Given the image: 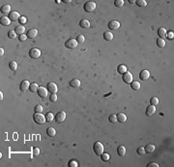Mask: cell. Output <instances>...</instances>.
I'll return each mask as SVG.
<instances>
[{
	"mask_svg": "<svg viewBox=\"0 0 174 167\" xmlns=\"http://www.w3.org/2000/svg\"><path fill=\"white\" fill-rule=\"evenodd\" d=\"M131 86H132L133 89L138 90V89L140 88V84L138 83V82H136V81H134V82H132V83H131Z\"/></svg>",
	"mask_w": 174,
	"mask_h": 167,
	"instance_id": "f546056e",
	"label": "cell"
},
{
	"mask_svg": "<svg viewBox=\"0 0 174 167\" xmlns=\"http://www.w3.org/2000/svg\"><path fill=\"white\" fill-rule=\"evenodd\" d=\"M40 155V150L38 148H34L33 149V156L34 157H38Z\"/></svg>",
	"mask_w": 174,
	"mask_h": 167,
	"instance_id": "f6af8a7d",
	"label": "cell"
},
{
	"mask_svg": "<svg viewBox=\"0 0 174 167\" xmlns=\"http://www.w3.org/2000/svg\"><path fill=\"white\" fill-rule=\"evenodd\" d=\"M117 153L120 157H124L126 155V148L124 146H119L117 149Z\"/></svg>",
	"mask_w": 174,
	"mask_h": 167,
	"instance_id": "603a6c76",
	"label": "cell"
},
{
	"mask_svg": "<svg viewBox=\"0 0 174 167\" xmlns=\"http://www.w3.org/2000/svg\"><path fill=\"white\" fill-rule=\"evenodd\" d=\"M29 86H30V83H29L28 81L24 80V81L21 82L20 85H19V88H20L21 91H26V90L29 88Z\"/></svg>",
	"mask_w": 174,
	"mask_h": 167,
	"instance_id": "9a60e30c",
	"label": "cell"
},
{
	"mask_svg": "<svg viewBox=\"0 0 174 167\" xmlns=\"http://www.w3.org/2000/svg\"><path fill=\"white\" fill-rule=\"evenodd\" d=\"M122 79H123V81L126 84H131L133 82V75H132V73H130L129 71H127L126 73L123 74Z\"/></svg>",
	"mask_w": 174,
	"mask_h": 167,
	"instance_id": "52a82bcc",
	"label": "cell"
},
{
	"mask_svg": "<svg viewBox=\"0 0 174 167\" xmlns=\"http://www.w3.org/2000/svg\"><path fill=\"white\" fill-rule=\"evenodd\" d=\"M101 158H102L103 161H108L109 158H110V157H109L108 154H103H103L101 155Z\"/></svg>",
	"mask_w": 174,
	"mask_h": 167,
	"instance_id": "e575fe53",
	"label": "cell"
},
{
	"mask_svg": "<svg viewBox=\"0 0 174 167\" xmlns=\"http://www.w3.org/2000/svg\"><path fill=\"white\" fill-rule=\"evenodd\" d=\"M149 77H150V72H149L148 70H142V71H140V73H139V78H140L142 81L148 80Z\"/></svg>",
	"mask_w": 174,
	"mask_h": 167,
	"instance_id": "8fae6325",
	"label": "cell"
},
{
	"mask_svg": "<svg viewBox=\"0 0 174 167\" xmlns=\"http://www.w3.org/2000/svg\"><path fill=\"white\" fill-rule=\"evenodd\" d=\"M21 16L17 13V12H11V14L9 15V19H11V21H16L17 19H19Z\"/></svg>",
	"mask_w": 174,
	"mask_h": 167,
	"instance_id": "5bb4252c",
	"label": "cell"
},
{
	"mask_svg": "<svg viewBox=\"0 0 174 167\" xmlns=\"http://www.w3.org/2000/svg\"><path fill=\"white\" fill-rule=\"evenodd\" d=\"M108 121H109L110 122H112V123L117 122V117H116V115H114V114L110 115V116H109V118H108Z\"/></svg>",
	"mask_w": 174,
	"mask_h": 167,
	"instance_id": "836d02e7",
	"label": "cell"
},
{
	"mask_svg": "<svg viewBox=\"0 0 174 167\" xmlns=\"http://www.w3.org/2000/svg\"><path fill=\"white\" fill-rule=\"evenodd\" d=\"M1 14L4 15V17H6L7 15L11 14V6L10 5H4L1 8Z\"/></svg>",
	"mask_w": 174,
	"mask_h": 167,
	"instance_id": "7c38bea8",
	"label": "cell"
},
{
	"mask_svg": "<svg viewBox=\"0 0 174 167\" xmlns=\"http://www.w3.org/2000/svg\"><path fill=\"white\" fill-rule=\"evenodd\" d=\"M45 116H46V121L47 122H51L54 120V115L52 113H47Z\"/></svg>",
	"mask_w": 174,
	"mask_h": 167,
	"instance_id": "83f0119b",
	"label": "cell"
},
{
	"mask_svg": "<svg viewBox=\"0 0 174 167\" xmlns=\"http://www.w3.org/2000/svg\"><path fill=\"white\" fill-rule=\"evenodd\" d=\"M157 45H158V47H160V48H164V47L166 46V41H165V39L159 38V39L157 40Z\"/></svg>",
	"mask_w": 174,
	"mask_h": 167,
	"instance_id": "4dcf8cb0",
	"label": "cell"
},
{
	"mask_svg": "<svg viewBox=\"0 0 174 167\" xmlns=\"http://www.w3.org/2000/svg\"><path fill=\"white\" fill-rule=\"evenodd\" d=\"M0 55H1V56H3V55H4V50H3L2 48L0 49Z\"/></svg>",
	"mask_w": 174,
	"mask_h": 167,
	"instance_id": "681fc988",
	"label": "cell"
},
{
	"mask_svg": "<svg viewBox=\"0 0 174 167\" xmlns=\"http://www.w3.org/2000/svg\"><path fill=\"white\" fill-rule=\"evenodd\" d=\"M29 56L31 58H34V59L39 58L41 56V51L39 49H37V48H33V49H31L29 51Z\"/></svg>",
	"mask_w": 174,
	"mask_h": 167,
	"instance_id": "5b68a950",
	"label": "cell"
},
{
	"mask_svg": "<svg viewBox=\"0 0 174 167\" xmlns=\"http://www.w3.org/2000/svg\"><path fill=\"white\" fill-rule=\"evenodd\" d=\"M77 41H78V43L82 44V43L85 41V38H84V36H83V35H79V36L77 37Z\"/></svg>",
	"mask_w": 174,
	"mask_h": 167,
	"instance_id": "ab89813d",
	"label": "cell"
},
{
	"mask_svg": "<svg viewBox=\"0 0 174 167\" xmlns=\"http://www.w3.org/2000/svg\"><path fill=\"white\" fill-rule=\"evenodd\" d=\"M15 31H16V33L17 35H22V34H24V32H25V27L22 26V25L16 26Z\"/></svg>",
	"mask_w": 174,
	"mask_h": 167,
	"instance_id": "d6986e66",
	"label": "cell"
},
{
	"mask_svg": "<svg viewBox=\"0 0 174 167\" xmlns=\"http://www.w3.org/2000/svg\"><path fill=\"white\" fill-rule=\"evenodd\" d=\"M18 39H19V41H25V40L27 39V36L24 35V34H22V35H19Z\"/></svg>",
	"mask_w": 174,
	"mask_h": 167,
	"instance_id": "7dc6e473",
	"label": "cell"
},
{
	"mask_svg": "<svg viewBox=\"0 0 174 167\" xmlns=\"http://www.w3.org/2000/svg\"><path fill=\"white\" fill-rule=\"evenodd\" d=\"M119 27H120V22L117 21V20H111L108 23V28L111 29V30H116Z\"/></svg>",
	"mask_w": 174,
	"mask_h": 167,
	"instance_id": "30bf717a",
	"label": "cell"
},
{
	"mask_svg": "<svg viewBox=\"0 0 174 167\" xmlns=\"http://www.w3.org/2000/svg\"><path fill=\"white\" fill-rule=\"evenodd\" d=\"M147 167H159V164L156 163V162H152V163H149Z\"/></svg>",
	"mask_w": 174,
	"mask_h": 167,
	"instance_id": "c3c4849f",
	"label": "cell"
},
{
	"mask_svg": "<svg viewBox=\"0 0 174 167\" xmlns=\"http://www.w3.org/2000/svg\"><path fill=\"white\" fill-rule=\"evenodd\" d=\"M49 100L51 102H56L57 101V95L56 93H51V95L49 96Z\"/></svg>",
	"mask_w": 174,
	"mask_h": 167,
	"instance_id": "60d3db41",
	"label": "cell"
},
{
	"mask_svg": "<svg viewBox=\"0 0 174 167\" xmlns=\"http://www.w3.org/2000/svg\"><path fill=\"white\" fill-rule=\"evenodd\" d=\"M33 119H34V121L38 124H43L45 123L47 121H46V116L43 115L42 113H35L34 116H33Z\"/></svg>",
	"mask_w": 174,
	"mask_h": 167,
	"instance_id": "6da1fadb",
	"label": "cell"
},
{
	"mask_svg": "<svg viewBox=\"0 0 174 167\" xmlns=\"http://www.w3.org/2000/svg\"><path fill=\"white\" fill-rule=\"evenodd\" d=\"M96 7H97V5H96V3H95L94 1H87L86 3L84 4V6H83L84 11L87 12V13H92V12H94L95 9H96Z\"/></svg>",
	"mask_w": 174,
	"mask_h": 167,
	"instance_id": "7a4b0ae2",
	"label": "cell"
},
{
	"mask_svg": "<svg viewBox=\"0 0 174 167\" xmlns=\"http://www.w3.org/2000/svg\"><path fill=\"white\" fill-rule=\"evenodd\" d=\"M116 117H117V121H119V122H126V121H127V116L125 115V114H118V115H116Z\"/></svg>",
	"mask_w": 174,
	"mask_h": 167,
	"instance_id": "ffe728a7",
	"label": "cell"
},
{
	"mask_svg": "<svg viewBox=\"0 0 174 167\" xmlns=\"http://www.w3.org/2000/svg\"><path fill=\"white\" fill-rule=\"evenodd\" d=\"M114 5H115L117 8H121V7L124 5V1H123V0H115V1H114Z\"/></svg>",
	"mask_w": 174,
	"mask_h": 167,
	"instance_id": "d590c367",
	"label": "cell"
},
{
	"mask_svg": "<svg viewBox=\"0 0 174 167\" xmlns=\"http://www.w3.org/2000/svg\"><path fill=\"white\" fill-rule=\"evenodd\" d=\"M47 134L48 136H50V137H53V136H55V134H56V130H55L53 127H48V128L47 129Z\"/></svg>",
	"mask_w": 174,
	"mask_h": 167,
	"instance_id": "484cf974",
	"label": "cell"
},
{
	"mask_svg": "<svg viewBox=\"0 0 174 167\" xmlns=\"http://www.w3.org/2000/svg\"><path fill=\"white\" fill-rule=\"evenodd\" d=\"M38 88H39V86H38V84H37L36 83L30 84V86H29V90H30L31 92H35V91H38Z\"/></svg>",
	"mask_w": 174,
	"mask_h": 167,
	"instance_id": "f1b7e54d",
	"label": "cell"
},
{
	"mask_svg": "<svg viewBox=\"0 0 174 167\" xmlns=\"http://www.w3.org/2000/svg\"><path fill=\"white\" fill-rule=\"evenodd\" d=\"M79 25H80L81 28H89V27H90V21L87 20V19H82V20L80 21Z\"/></svg>",
	"mask_w": 174,
	"mask_h": 167,
	"instance_id": "cb8c5ba5",
	"label": "cell"
},
{
	"mask_svg": "<svg viewBox=\"0 0 174 167\" xmlns=\"http://www.w3.org/2000/svg\"><path fill=\"white\" fill-rule=\"evenodd\" d=\"M70 85L72 87H79L80 86V81L79 79H74L70 82Z\"/></svg>",
	"mask_w": 174,
	"mask_h": 167,
	"instance_id": "7402d4cb",
	"label": "cell"
},
{
	"mask_svg": "<svg viewBox=\"0 0 174 167\" xmlns=\"http://www.w3.org/2000/svg\"><path fill=\"white\" fill-rule=\"evenodd\" d=\"M68 165H69V167H78V162L75 160H71V161H69Z\"/></svg>",
	"mask_w": 174,
	"mask_h": 167,
	"instance_id": "ee69618b",
	"label": "cell"
},
{
	"mask_svg": "<svg viewBox=\"0 0 174 167\" xmlns=\"http://www.w3.org/2000/svg\"><path fill=\"white\" fill-rule=\"evenodd\" d=\"M158 35H159V37H160L161 39L166 38V28H164V27L159 28V30H158Z\"/></svg>",
	"mask_w": 174,
	"mask_h": 167,
	"instance_id": "e0dca14e",
	"label": "cell"
},
{
	"mask_svg": "<svg viewBox=\"0 0 174 167\" xmlns=\"http://www.w3.org/2000/svg\"><path fill=\"white\" fill-rule=\"evenodd\" d=\"M37 35H38V30H37V29H34V28L28 30V32H27V34H26L27 38H30V39H34V38H36Z\"/></svg>",
	"mask_w": 174,
	"mask_h": 167,
	"instance_id": "4fadbf2b",
	"label": "cell"
},
{
	"mask_svg": "<svg viewBox=\"0 0 174 167\" xmlns=\"http://www.w3.org/2000/svg\"><path fill=\"white\" fill-rule=\"evenodd\" d=\"M135 3L139 7H145L147 5V2L145 0H137V1H135Z\"/></svg>",
	"mask_w": 174,
	"mask_h": 167,
	"instance_id": "d6a6232c",
	"label": "cell"
},
{
	"mask_svg": "<svg viewBox=\"0 0 174 167\" xmlns=\"http://www.w3.org/2000/svg\"><path fill=\"white\" fill-rule=\"evenodd\" d=\"M155 112H156V107L153 106V105H150V106L147 107L145 114H146V116H152V115L155 114Z\"/></svg>",
	"mask_w": 174,
	"mask_h": 167,
	"instance_id": "2e32d148",
	"label": "cell"
},
{
	"mask_svg": "<svg viewBox=\"0 0 174 167\" xmlns=\"http://www.w3.org/2000/svg\"><path fill=\"white\" fill-rule=\"evenodd\" d=\"M65 119H66V113L65 112H63V111H61V112H58L57 114H56V117H55V121H56V122H63L64 121H65Z\"/></svg>",
	"mask_w": 174,
	"mask_h": 167,
	"instance_id": "8992f818",
	"label": "cell"
},
{
	"mask_svg": "<svg viewBox=\"0 0 174 167\" xmlns=\"http://www.w3.org/2000/svg\"><path fill=\"white\" fill-rule=\"evenodd\" d=\"M166 37H167L169 40H172L174 38V33L172 31H169L168 33H166Z\"/></svg>",
	"mask_w": 174,
	"mask_h": 167,
	"instance_id": "bcb514c9",
	"label": "cell"
},
{
	"mask_svg": "<svg viewBox=\"0 0 174 167\" xmlns=\"http://www.w3.org/2000/svg\"><path fill=\"white\" fill-rule=\"evenodd\" d=\"M136 153H137V155H139V156H143V155L145 154V149H144L143 147H139V148L136 150Z\"/></svg>",
	"mask_w": 174,
	"mask_h": 167,
	"instance_id": "f35d334b",
	"label": "cell"
},
{
	"mask_svg": "<svg viewBox=\"0 0 174 167\" xmlns=\"http://www.w3.org/2000/svg\"><path fill=\"white\" fill-rule=\"evenodd\" d=\"M145 153H148V154H152L154 151H155V146L154 145H147L145 148Z\"/></svg>",
	"mask_w": 174,
	"mask_h": 167,
	"instance_id": "4316f807",
	"label": "cell"
},
{
	"mask_svg": "<svg viewBox=\"0 0 174 167\" xmlns=\"http://www.w3.org/2000/svg\"><path fill=\"white\" fill-rule=\"evenodd\" d=\"M8 36H9L11 39H15V38H16V33L15 30H10V31L8 32Z\"/></svg>",
	"mask_w": 174,
	"mask_h": 167,
	"instance_id": "8d00e7d4",
	"label": "cell"
},
{
	"mask_svg": "<svg viewBox=\"0 0 174 167\" xmlns=\"http://www.w3.org/2000/svg\"><path fill=\"white\" fill-rule=\"evenodd\" d=\"M150 102H151V105H153V106H157V105L159 104V99H158L157 97H152L151 100H150Z\"/></svg>",
	"mask_w": 174,
	"mask_h": 167,
	"instance_id": "74e56055",
	"label": "cell"
},
{
	"mask_svg": "<svg viewBox=\"0 0 174 167\" xmlns=\"http://www.w3.org/2000/svg\"><path fill=\"white\" fill-rule=\"evenodd\" d=\"M9 67H10V69H11V70L16 71V68H17V63H16V61H11V62L9 63Z\"/></svg>",
	"mask_w": 174,
	"mask_h": 167,
	"instance_id": "1f68e13d",
	"label": "cell"
},
{
	"mask_svg": "<svg viewBox=\"0 0 174 167\" xmlns=\"http://www.w3.org/2000/svg\"><path fill=\"white\" fill-rule=\"evenodd\" d=\"M103 38H104V40H106V41H111V40L113 39V34H112L110 31H105V32L103 33Z\"/></svg>",
	"mask_w": 174,
	"mask_h": 167,
	"instance_id": "44dd1931",
	"label": "cell"
},
{
	"mask_svg": "<svg viewBox=\"0 0 174 167\" xmlns=\"http://www.w3.org/2000/svg\"><path fill=\"white\" fill-rule=\"evenodd\" d=\"M64 2H65V3H68V4H69V3H72L71 0H66V1H64Z\"/></svg>",
	"mask_w": 174,
	"mask_h": 167,
	"instance_id": "816d5d0a",
	"label": "cell"
},
{
	"mask_svg": "<svg viewBox=\"0 0 174 167\" xmlns=\"http://www.w3.org/2000/svg\"><path fill=\"white\" fill-rule=\"evenodd\" d=\"M47 90H48L50 93H57V91H58V87H57L56 84L48 83L47 84Z\"/></svg>",
	"mask_w": 174,
	"mask_h": 167,
	"instance_id": "9c48e42d",
	"label": "cell"
},
{
	"mask_svg": "<svg viewBox=\"0 0 174 167\" xmlns=\"http://www.w3.org/2000/svg\"><path fill=\"white\" fill-rule=\"evenodd\" d=\"M129 2H130L131 4H134V3H135V1H134V0H129Z\"/></svg>",
	"mask_w": 174,
	"mask_h": 167,
	"instance_id": "f907efd6",
	"label": "cell"
},
{
	"mask_svg": "<svg viewBox=\"0 0 174 167\" xmlns=\"http://www.w3.org/2000/svg\"><path fill=\"white\" fill-rule=\"evenodd\" d=\"M93 150L97 156H101L103 153V145L101 142H96L93 145Z\"/></svg>",
	"mask_w": 174,
	"mask_h": 167,
	"instance_id": "3957f363",
	"label": "cell"
},
{
	"mask_svg": "<svg viewBox=\"0 0 174 167\" xmlns=\"http://www.w3.org/2000/svg\"><path fill=\"white\" fill-rule=\"evenodd\" d=\"M18 21H19L21 24H24V23H26V22H27V19H26L25 17H22V16H21V17L19 18Z\"/></svg>",
	"mask_w": 174,
	"mask_h": 167,
	"instance_id": "7bdbcfd3",
	"label": "cell"
},
{
	"mask_svg": "<svg viewBox=\"0 0 174 167\" xmlns=\"http://www.w3.org/2000/svg\"><path fill=\"white\" fill-rule=\"evenodd\" d=\"M0 22H1V24L7 26V25H10V23H11V19H10L8 17H2L1 19H0Z\"/></svg>",
	"mask_w": 174,
	"mask_h": 167,
	"instance_id": "ac0fdd59",
	"label": "cell"
},
{
	"mask_svg": "<svg viewBox=\"0 0 174 167\" xmlns=\"http://www.w3.org/2000/svg\"><path fill=\"white\" fill-rule=\"evenodd\" d=\"M78 45H79V43H78L77 39H72L71 38V39H69V40H67L65 42V47L68 48V49H75Z\"/></svg>",
	"mask_w": 174,
	"mask_h": 167,
	"instance_id": "277c9868",
	"label": "cell"
},
{
	"mask_svg": "<svg viewBox=\"0 0 174 167\" xmlns=\"http://www.w3.org/2000/svg\"><path fill=\"white\" fill-rule=\"evenodd\" d=\"M0 99L3 100V94H2V92H0Z\"/></svg>",
	"mask_w": 174,
	"mask_h": 167,
	"instance_id": "f5cc1de1",
	"label": "cell"
},
{
	"mask_svg": "<svg viewBox=\"0 0 174 167\" xmlns=\"http://www.w3.org/2000/svg\"><path fill=\"white\" fill-rule=\"evenodd\" d=\"M34 110H35V113H42L43 112V106L42 105H37Z\"/></svg>",
	"mask_w": 174,
	"mask_h": 167,
	"instance_id": "b9f144b4",
	"label": "cell"
},
{
	"mask_svg": "<svg viewBox=\"0 0 174 167\" xmlns=\"http://www.w3.org/2000/svg\"><path fill=\"white\" fill-rule=\"evenodd\" d=\"M48 90L46 88V87H44V86H40L39 88H38V95L41 97V98H46L47 96V92Z\"/></svg>",
	"mask_w": 174,
	"mask_h": 167,
	"instance_id": "ba28073f",
	"label": "cell"
},
{
	"mask_svg": "<svg viewBox=\"0 0 174 167\" xmlns=\"http://www.w3.org/2000/svg\"><path fill=\"white\" fill-rule=\"evenodd\" d=\"M117 71H118V73H120V74L123 75L124 73H126V72L128 71V68H127L126 65H119L118 68H117Z\"/></svg>",
	"mask_w": 174,
	"mask_h": 167,
	"instance_id": "d4e9b609",
	"label": "cell"
}]
</instances>
